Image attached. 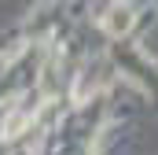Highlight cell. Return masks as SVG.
Returning <instances> with one entry per match:
<instances>
[{"label":"cell","mask_w":158,"mask_h":155,"mask_svg":"<svg viewBox=\"0 0 158 155\" xmlns=\"http://www.w3.org/2000/svg\"><path fill=\"white\" fill-rule=\"evenodd\" d=\"M103 22H107V30H110V33H118V37H121V33H129V30H132L136 15H132V7H114Z\"/></svg>","instance_id":"6da1fadb"}]
</instances>
